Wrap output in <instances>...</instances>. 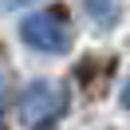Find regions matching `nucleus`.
<instances>
[{"label": "nucleus", "mask_w": 130, "mask_h": 130, "mask_svg": "<svg viewBox=\"0 0 130 130\" xmlns=\"http://www.w3.org/2000/svg\"><path fill=\"white\" fill-rule=\"evenodd\" d=\"M63 106H67V99H63V91L55 87V83H47V79H36V83H28L24 91H20V122H24L28 130H47L51 122L63 114Z\"/></svg>", "instance_id": "obj_1"}, {"label": "nucleus", "mask_w": 130, "mask_h": 130, "mask_svg": "<svg viewBox=\"0 0 130 130\" xmlns=\"http://www.w3.org/2000/svg\"><path fill=\"white\" fill-rule=\"evenodd\" d=\"M20 36H24L28 47L47 51V55H63V51H71V32H67V24H63L59 12H32V16H24Z\"/></svg>", "instance_id": "obj_2"}, {"label": "nucleus", "mask_w": 130, "mask_h": 130, "mask_svg": "<svg viewBox=\"0 0 130 130\" xmlns=\"http://www.w3.org/2000/svg\"><path fill=\"white\" fill-rule=\"evenodd\" d=\"M83 4H87V12L99 20V24H106L110 12H114V0H83Z\"/></svg>", "instance_id": "obj_3"}, {"label": "nucleus", "mask_w": 130, "mask_h": 130, "mask_svg": "<svg viewBox=\"0 0 130 130\" xmlns=\"http://www.w3.org/2000/svg\"><path fill=\"white\" fill-rule=\"evenodd\" d=\"M122 106H130V83H126V99H122Z\"/></svg>", "instance_id": "obj_4"}, {"label": "nucleus", "mask_w": 130, "mask_h": 130, "mask_svg": "<svg viewBox=\"0 0 130 130\" xmlns=\"http://www.w3.org/2000/svg\"><path fill=\"white\" fill-rule=\"evenodd\" d=\"M0 99H4V75H0Z\"/></svg>", "instance_id": "obj_5"}, {"label": "nucleus", "mask_w": 130, "mask_h": 130, "mask_svg": "<svg viewBox=\"0 0 130 130\" xmlns=\"http://www.w3.org/2000/svg\"><path fill=\"white\" fill-rule=\"evenodd\" d=\"M0 130H4V126H0Z\"/></svg>", "instance_id": "obj_6"}]
</instances>
